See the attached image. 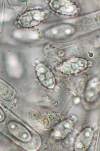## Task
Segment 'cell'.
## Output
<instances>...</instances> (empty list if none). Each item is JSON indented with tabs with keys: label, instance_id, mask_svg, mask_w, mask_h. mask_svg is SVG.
Wrapping results in <instances>:
<instances>
[{
	"label": "cell",
	"instance_id": "cell-1",
	"mask_svg": "<svg viewBox=\"0 0 100 151\" xmlns=\"http://www.w3.org/2000/svg\"><path fill=\"white\" fill-rule=\"evenodd\" d=\"M87 65V62L85 60L80 58H74L64 62L61 70L62 72L66 73H75L84 69Z\"/></svg>",
	"mask_w": 100,
	"mask_h": 151
},
{
	"label": "cell",
	"instance_id": "cell-2",
	"mask_svg": "<svg viewBox=\"0 0 100 151\" xmlns=\"http://www.w3.org/2000/svg\"><path fill=\"white\" fill-rule=\"evenodd\" d=\"M43 19V14L42 12L38 10H34L22 15L19 19L18 22L22 26L30 27L38 24Z\"/></svg>",
	"mask_w": 100,
	"mask_h": 151
},
{
	"label": "cell",
	"instance_id": "cell-3",
	"mask_svg": "<svg viewBox=\"0 0 100 151\" xmlns=\"http://www.w3.org/2000/svg\"><path fill=\"white\" fill-rule=\"evenodd\" d=\"M50 5L52 10L62 14L72 15L77 11L76 6L67 0H52L50 2Z\"/></svg>",
	"mask_w": 100,
	"mask_h": 151
},
{
	"label": "cell",
	"instance_id": "cell-4",
	"mask_svg": "<svg viewBox=\"0 0 100 151\" xmlns=\"http://www.w3.org/2000/svg\"><path fill=\"white\" fill-rule=\"evenodd\" d=\"M10 132L20 140L28 141L30 140L31 136L26 129L20 124L15 122H11L8 125Z\"/></svg>",
	"mask_w": 100,
	"mask_h": 151
},
{
	"label": "cell",
	"instance_id": "cell-5",
	"mask_svg": "<svg viewBox=\"0 0 100 151\" xmlns=\"http://www.w3.org/2000/svg\"><path fill=\"white\" fill-rule=\"evenodd\" d=\"M38 78L41 82L44 81L45 86L48 88H52L55 84L54 79L52 73L47 68L42 66L37 71Z\"/></svg>",
	"mask_w": 100,
	"mask_h": 151
},
{
	"label": "cell",
	"instance_id": "cell-6",
	"mask_svg": "<svg viewBox=\"0 0 100 151\" xmlns=\"http://www.w3.org/2000/svg\"><path fill=\"white\" fill-rule=\"evenodd\" d=\"M74 31V28L71 26L62 24L52 28L50 31V34L53 36L62 37L70 35Z\"/></svg>",
	"mask_w": 100,
	"mask_h": 151
},
{
	"label": "cell",
	"instance_id": "cell-7",
	"mask_svg": "<svg viewBox=\"0 0 100 151\" xmlns=\"http://www.w3.org/2000/svg\"><path fill=\"white\" fill-rule=\"evenodd\" d=\"M100 89V85L96 79L92 80L90 82L86 89V94L88 96L96 95Z\"/></svg>",
	"mask_w": 100,
	"mask_h": 151
},
{
	"label": "cell",
	"instance_id": "cell-8",
	"mask_svg": "<svg viewBox=\"0 0 100 151\" xmlns=\"http://www.w3.org/2000/svg\"><path fill=\"white\" fill-rule=\"evenodd\" d=\"M99 42L100 43V39H99Z\"/></svg>",
	"mask_w": 100,
	"mask_h": 151
}]
</instances>
